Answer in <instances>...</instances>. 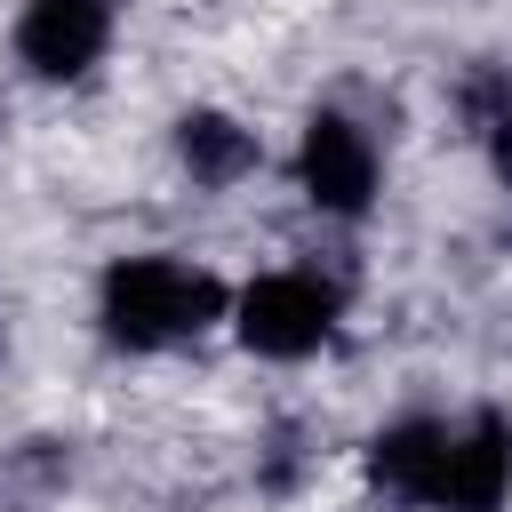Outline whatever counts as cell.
<instances>
[{
	"mask_svg": "<svg viewBox=\"0 0 512 512\" xmlns=\"http://www.w3.org/2000/svg\"><path fill=\"white\" fill-rule=\"evenodd\" d=\"M112 40V0H24L16 16V56L40 80H80Z\"/></svg>",
	"mask_w": 512,
	"mask_h": 512,
	"instance_id": "cell-4",
	"label": "cell"
},
{
	"mask_svg": "<svg viewBox=\"0 0 512 512\" xmlns=\"http://www.w3.org/2000/svg\"><path fill=\"white\" fill-rule=\"evenodd\" d=\"M504 488H512V432H504V416H480V424L448 432L440 512H496Z\"/></svg>",
	"mask_w": 512,
	"mask_h": 512,
	"instance_id": "cell-5",
	"label": "cell"
},
{
	"mask_svg": "<svg viewBox=\"0 0 512 512\" xmlns=\"http://www.w3.org/2000/svg\"><path fill=\"white\" fill-rule=\"evenodd\" d=\"M296 176H304L312 208L360 216L376 200V144H368V128H352L344 112H312L304 120V144H296Z\"/></svg>",
	"mask_w": 512,
	"mask_h": 512,
	"instance_id": "cell-3",
	"label": "cell"
},
{
	"mask_svg": "<svg viewBox=\"0 0 512 512\" xmlns=\"http://www.w3.org/2000/svg\"><path fill=\"white\" fill-rule=\"evenodd\" d=\"M488 160H496V176H504V192H512V104L488 120Z\"/></svg>",
	"mask_w": 512,
	"mask_h": 512,
	"instance_id": "cell-8",
	"label": "cell"
},
{
	"mask_svg": "<svg viewBox=\"0 0 512 512\" xmlns=\"http://www.w3.org/2000/svg\"><path fill=\"white\" fill-rule=\"evenodd\" d=\"M232 328H240V344L264 352V360H304V352H320L328 328H336V288L312 280V272H264V280H248V288L232 296Z\"/></svg>",
	"mask_w": 512,
	"mask_h": 512,
	"instance_id": "cell-2",
	"label": "cell"
},
{
	"mask_svg": "<svg viewBox=\"0 0 512 512\" xmlns=\"http://www.w3.org/2000/svg\"><path fill=\"white\" fill-rule=\"evenodd\" d=\"M176 152H184V168H192L200 184H232V176L256 168V136H248L240 120H224V112H184Z\"/></svg>",
	"mask_w": 512,
	"mask_h": 512,
	"instance_id": "cell-7",
	"label": "cell"
},
{
	"mask_svg": "<svg viewBox=\"0 0 512 512\" xmlns=\"http://www.w3.org/2000/svg\"><path fill=\"white\" fill-rule=\"evenodd\" d=\"M96 312H104L112 344H128V352H160V344L200 336V328L224 312V288H216L208 272L176 264V256H120V264L104 272Z\"/></svg>",
	"mask_w": 512,
	"mask_h": 512,
	"instance_id": "cell-1",
	"label": "cell"
},
{
	"mask_svg": "<svg viewBox=\"0 0 512 512\" xmlns=\"http://www.w3.org/2000/svg\"><path fill=\"white\" fill-rule=\"evenodd\" d=\"M368 472H376V488H392L400 504L440 512V480H448V424H424V416H416V424L376 432Z\"/></svg>",
	"mask_w": 512,
	"mask_h": 512,
	"instance_id": "cell-6",
	"label": "cell"
}]
</instances>
